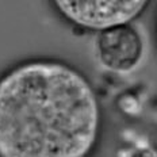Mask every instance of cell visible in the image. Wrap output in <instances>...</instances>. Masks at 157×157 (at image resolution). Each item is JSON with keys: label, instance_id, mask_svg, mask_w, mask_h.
I'll list each match as a JSON object with an SVG mask.
<instances>
[{"label": "cell", "instance_id": "2", "mask_svg": "<svg viewBox=\"0 0 157 157\" xmlns=\"http://www.w3.org/2000/svg\"><path fill=\"white\" fill-rule=\"evenodd\" d=\"M149 0H53L68 22L87 29L102 30L136 19Z\"/></svg>", "mask_w": 157, "mask_h": 157}, {"label": "cell", "instance_id": "1", "mask_svg": "<svg viewBox=\"0 0 157 157\" xmlns=\"http://www.w3.org/2000/svg\"><path fill=\"white\" fill-rule=\"evenodd\" d=\"M102 114L81 72L31 60L0 77V157H88Z\"/></svg>", "mask_w": 157, "mask_h": 157}, {"label": "cell", "instance_id": "3", "mask_svg": "<svg viewBox=\"0 0 157 157\" xmlns=\"http://www.w3.org/2000/svg\"><path fill=\"white\" fill-rule=\"evenodd\" d=\"M95 48L100 64L117 73L137 69L145 54L141 33L130 22L99 30Z\"/></svg>", "mask_w": 157, "mask_h": 157}]
</instances>
